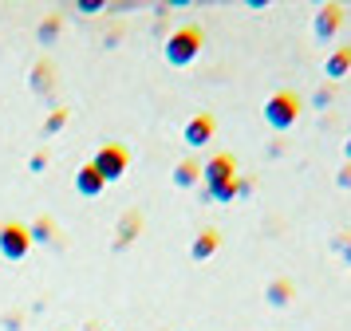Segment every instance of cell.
<instances>
[{
  "label": "cell",
  "instance_id": "12",
  "mask_svg": "<svg viewBox=\"0 0 351 331\" xmlns=\"http://www.w3.org/2000/svg\"><path fill=\"white\" fill-rule=\"evenodd\" d=\"M193 182H202V166H197V162H193V158H186V162H182V166H178L174 170V186H193Z\"/></svg>",
  "mask_w": 351,
  "mask_h": 331
},
{
  "label": "cell",
  "instance_id": "5",
  "mask_svg": "<svg viewBox=\"0 0 351 331\" xmlns=\"http://www.w3.org/2000/svg\"><path fill=\"white\" fill-rule=\"evenodd\" d=\"M202 177H206L209 189H217V186H225V182H233V177H237V158H233V154H213L206 166H202Z\"/></svg>",
  "mask_w": 351,
  "mask_h": 331
},
{
  "label": "cell",
  "instance_id": "9",
  "mask_svg": "<svg viewBox=\"0 0 351 331\" xmlns=\"http://www.w3.org/2000/svg\"><path fill=\"white\" fill-rule=\"evenodd\" d=\"M351 71V47H335L332 56L324 60V75L328 79H343Z\"/></svg>",
  "mask_w": 351,
  "mask_h": 331
},
{
  "label": "cell",
  "instance_id": "8",
  "mask_svg": "<svg viewBox=\"0 0 351 331\" xmlns=\"http://www.w3.org/2000/svg\"><path fill=\"white\" fill-rule=\"evenodd\" d=\"M217 245H221V233H217V229H202L197 241L190 245V256L193 260H209V256L217 252Z\"/></svg>",
  "mask_w": 351,
  "mask_h": 331
},
{
  "label": "cell",
  "instance_id": "1",
  "mask_svg": "<svg viewBox=\"0 0 351 331\" xmlns=\"http://www.w3.org/2000/svg\"><path fill=\"white\" fill-rule=\"evenodd\" d=\"M202 44H206V36L197 24H186V28H178L170 40H166V63H174V67H186L202 56Z\"/></svg>",
  "mask_w": 351,
  "mask_h": 331
},
{
  "label": "cell",
  "instance_id": "16",
  "mask_svg": "<svg viewBox=\"0 0 351 331\" xmlns=\"http://www.w3.org/2000/svg\"><path fill=\"white\" fill-rule=\"evenodd\" d=\"M64 123H67V110H56V114L48 119V130H60Z\"/></svg>",
  "mask_w": 351,
  "mask_h": 331
},
{
  "label": "cell",
  "instance_id": "15",
  "mask_svg": "<svg viewBox=\"0 0 351 331\" xmlns=\"http://www.w3.org/2000/svg\"><path fill=\"white\" fill-rule=\"evenodd\" d=\"M312 103H316V107H328V103H332V91H328V87H319V91L312 95Z\"/></svg>",
  "mask_w": 351,
  "mask_h": 331
},
{
  "label": "cell",
  "instance_id": "7",
  "mask_svg": "<svg viewBox=\"0 0 351 331\" xmlns=\"http://www.w3.org/2000/svg\"><path fill=\"white\" fill-rule=\"evenodd\" d=\"M209 138H213V114H193L186 123V142L190 146H206Z\"/></svg>",
  "mask_w": 351,
  "mask_h": 331
},
{
  "label": "cell",
  "instance_id": "2",
  "mask_svg": "<svg viewBox=\"0 0 351 331\" xmlns=\"http://www.w3.org/2000/svg\"><path fill=\"white\" fill-rule=\"evenodd\" d=\"M300 95L296 91H276L269 95V103H265V123L272 126V130H288V126H296V119H300Z\"/></svg>",
  "mask_w": 351,
  "mask_h": 331
},
{
  "label": "cell",
  "instance_id": "3",
  "mask_svg": "<svg viewBox=\"0 0 351 331\" xmlns=\"http://www.w3.org/2000/svg\"><path fill=\"white\" fill-rule=\"evenodd\" d=\"M28 249H32V229H28V225H20V221L0 225V256H8V260H24Z\"/></svg>",
  "mask_w": 351,
  "mask_h": 331
},
{
  "label": "cell",
  "instance_id": "17",
  "mask_svg": "<svg viewBox=\"0 0 351 331\" xmlns=\"http://www.w3.org/2000/svg\"><path fill=\"white\" fill-rule=\"evenodd\" d=\"M335 182H339V189H351V162L339 170V177H335Z\"/></svg>",
  "mask_w": 351,
  "mask_h": 331
},
{
  "label": "cell",
  "instance_id": "6",
  "mask_svg": "<svg viewBox=\"0 0 351 331\" xmlns=\"http://www.w3.org/2000/svg\"><path fill=\"white\" fill-rule=\"evenodd\" d=\"M339 24H343V8H339V4H324V8L316 12L312 32H316V40H324V44H328L335 32H339Z\"/></svg>",
  "mask_w": 351,
  "mask_h": 331
},
{
  "label": "cell",
  "instance_id": "18",
  "mask_svg": "<svg viewBox=\"0 0 351 331\" xmlns=\"http://www.w3.org/2000/svg\"><path fill=\"white\" fill-rule=\"evenodd\" d=\"M348 162H351V138H348Z\"/></svg>",
  "mask_w": 351,
  "mask_h": 331
},
{
  "label": "cell",
  "instance_id": "10",
  "mask_svg": "<svg viewBox=\"0 0 351 331\" xmlns=\"http://www.w3.org/2000/svg\"><path fill=\"white\" fill-rule=\"evenodd\" d=\"M75 186H80L83 197H95V193H103V186H107V182H103V173H99L91 162H87V166L80 170V177H75Z\"/></svg>",
  "mask_w": 351,
  "mask_h": 331
},
{
  "label": "cell",
  "instance_id": "14",
  "mask_svg": "<svg viewBox=\"0 0 351 331\" xmlns=\"http://www.w3.org/2000/svg\"><path fill=\"white\" fill-rule=\"evenodd\" d=\"M335 249H339V256H343V265H351V233L339 236V241H335Z\"/></svg>",
  "mask_w": 351,
  "mask_h": 331
},
{
  "label": "cell",
  "instance_id": "4",
  "mask_svg": "<svg viewBox=\"0 0 351 331\" xmlns=\"http://www.w3.org/2000/svg\"><path fill=\"white\" fill-rule=\"evenodd\" d=\"M99 173H103V182H114V177H123L130 166V154H127V146H119V142H107L103 150L95 154V162H91Z\"/></svg>",
  "mask_w": 351,
  "mask_h": 331
},
{
  "label": "cell",
  "instance_id": "13",
  "mask_svg": "<svg viewBox=\"0 0 351 331\" xmlns=\"http://www.w3.org/2000/svg\"><path fill=\"white\" fill-rule=\"evenodd\" d=\"M32 87H36V91H48V87H51V63H48V60L40 63V67H36Z\"/></svg>",
  "mask_w": 351,
  "mask_h": 331
},
{
  "label": "cell",
  "instance_id": "11",
  "mask_svg": "<svg viewBox=\"0 0 351 331\" xmlns=\"http://www.w3.org/2000/svg\"><path fill=\"white\" fill-rule=\"evenodd\" d=\"M292 292H296V288H292V280H285V276H280V280H272L269 288H265V299H269L272 308H285L288 299H292Z\"/></svg>",
  "mask_w": 351,
  "mask_h": 331
}]
</instances>
